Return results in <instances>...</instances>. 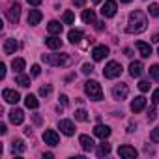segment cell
<instances>
[{
	"label": "cell",
	"mask_w": 159,
	"mask_h": 159,
	"mask_svg": "<svg viewBox=\"0 0 159 159\" xmlns=\"http://www.w3.org/2000/svg\"><path fill=\"white\" fill-rule=\"evenodd\" d=\"M146 25H148V19L146 15L140 11V10H135L129 13V21H127V34H140L146 30Z\"/></svg>",
	"instance_id": "1"
},
{
	"label": "cell",
	"mask_w": 159,
	"mask_h": 159,
	"mask_svg": "<svg viewBox=\"0 0 159 159\" xmlns=\"http://www.w3.org/2000/svg\"><path fill=\"white\" fill-rule=\"evenodd\" d=\"M84 92L94 101H101L103 99V90H101V84L98 81H86L84 83Z\"/></svg>",
	"instance_id": "2"
},
{
	"label": "cell",
	"mask_w": 159,
	"mask_h": 159,
	"mask_svg": "<svg viewBox=\"0 0 159 159\" xmlns=\"http://www.w3.org/2000/svg\"><path fill=\"white\" fill-rule=\"evenodd\" d=\"M41 60L45 64H51V66H69L71 64V58L67 54H41Z\"/></svg>",
	"instance_id": "3"
},
{
	"label": "cell",
	"mask_w": 159,
	"mask_h": 159,
	"mask_svg": "<svg viewBox=\"0 0 159 159\" xmlns=\"http://www.w3.org/2000/svg\"><path fill=\"white\" fill-rule=\"evenodd\" d=\"M122 64L120 62H109L107 66H105V69H103V77L105 79H116V77H120L122 75Z\"/></svg>",
	"instance_id": "4"
},
{
	"label": "cell",
	"mask_w": 159,
	"mask_h": 159,
	"mask_svg": "<svg viewBox=\"0 0 159 159\" xmlns=\"http://www.w3.org/2000/svg\"><path fill=\"white\" fill-rule=\"evenodd\" d=\"M6 15H8V19H10L11 25H17V23H19V17H21V6H19L17 2L11 4V6L6 10Z\"/></svg>",
	"instance_id": "5"
},
{
	"label": "cell",
	"mask_w": 159,
	"mask_h": 159,
	"mask_svg": "<svg viewBox=\"0 0 159 159\" xmlns=\"http://www.w3.org/2000/svg\"><path fill=\"white\" fill-rule=\"evenodd\" d=\"M127 94H129V88H127V84H124V83H120V84H116V86L112 88V98H114L116 101H124V99L127 98Z\"/></svg>",
	"instance_id": "6"
},
{
	"label": "cell",
	"mask_w": 159,
	"mask_h": 159,
	"mask_svg": "<svg viewBox=\"0 0 159 159\" xmlns=\"http://www.w3.org/2000/svg\"><path fill=\"white\" fill-rule=\"evenodd\" d=\"M43 140H45V144H49V146H58V144H60V137H58V133H56L54 129H47V131L43 133Z\"/></svg>",
	"instance_id": "7"
},
{
	"label": "cell",
	"mask_w": 159,
	"mask_h": 159,
	"mask_svg": "<svg viewBox=\"0 0 159 159\" xmlns=\"http://www.w3.org/2000/svg\"><path fill=\"white\" fill-rule=\"evenodd\" d=\"M116 10H118V8H116V2H114V0H107V2L103 4V8H101V15L107 17V19H109V17H114V15H116Z\"/></svg>",
	"instance_id": "8"
},
{
	"label": "cell",
	"mask_w": 159,
	"mask_h": 159,
	"mask_svg": "<svg viewBox=\"0 0 159 159\" xmlns=\"http://www.w3.org/2000/svg\"><path fill=\"white\" fill-rule=\"evenodd\" d=\"M118 155L124 157V159H135L137 157V150L133 146H129V144H124V146L118 148Z\"/></svg>",
	"instance_id": "9"
},
{
	"label": "cell",
	"mask_w": 159,
	"mask_h": 159,
	"mask_svg": "<svg viewBox=\"0 0 159 159\" xmlns=\"http://www.w3.org/2000/svg\"><path fill=\"white\" fill-rule=\"evenodd\" d=\"M105 56H109V47H105V45H98V47H94V51H92V58H94L96 62L103 60Z\"/></svg>",
	"instance_id": "10"
},
{
	"label": "cell",
	"mask_w": 159,
	"mask_h": 159,
	"mask_svg": "<svg viewBox=\"0 0 159 159\" xmlns=\"http://www.w3.org/2000/svg\"><path fill=\"white\" fill-rule=\"evenodd\" d=\"M58 127H60V131H62L64 135H67V137H71V135L75 133V125H73L71 120H60V122H58Z\"/></svg>",
	"instance_id": "11"
},
{
	"label": "cell",
	"mask_w": 159,
	"mask_h": 159,
	"mask_svg": "<svg viewBox=\"0 0 159 159\" xmlns=\"http://www.w3.org/2000/svg\"><path fill=\"white\" fill-rule=\"evenodd\" d=\"M2 98H4L6 103H17V101L21 99L19 92H15V90H11V88H6V90L2 92Z\"/></svg>",
	"instance_id": "12"
},
{
	"label": "cell",
	"mask_w": 159,
	"mask_h": 159,
	"mask_svg": "<svg viewBox=\"0 0 159 159\" xmlns=\"http://www.w3.org/2000/svg\"><path fill=\"white\" fill-rule=\"evenodd\" d=\"M8 116H10V122H11V124H15V125L23 124V120H25V112H23L21 109H13Z\"/></svg>",
	"instance_id": "13"
},
{
	"label": "cell",
	"mask_w": 159,
	"mask_h": 159,
	"mask_svg": "<svg viewBox=\"0 0 159 159\" xmlns=\"http://www.w3.org/2000/svg\"><path fill=\"white\" fill-rule=\"evenodd\" d=\"M79 142H81V146H83V150L84 152H92L94 150V140H92V137H88V135H81L79 137Z\"/></svg>",
	"instance_id": "14"
},
{
	"label": "cell",
	"mask_w": 159,
	"mask_h": 159,
	"mask_svg": "<svg viewBox=\"0 0 159 159\" xmlns=\"http://www.w3.org/2000/svg\"><path fill=\"white\" fill-rule=\"evenodd\" d=\"M144 107H146V98H144V96H139V98H135V99L131 101V111H133V112H140Z\"/></svg>",
	"instance_id": "15"
},
{
	"label": "cell",
	"mask_w": 159,
	"mask_h": 159,
	"mask_svg": "<svg viewBox=\"0 0 159 159\" xmlns=\"http://www.w3.org/2000/svg\"><path fill=\"white\" fill-rule=\"evenodd\" d=\"M45 45H47L49 49L56 51V49H62V39H60L58 36H51V38L45 39Z\"/></svg>",
	"instance_id": "16"
},
{
	"label": "cell",
	"mask_w": 159,
	"mask_h": 159,
	"mask_svg": "<svg viewBox=\"0 0 159 159\" xmlns=\"http://www.w3.org/2000/svg\"><path fill=\"white\" fill-rule=\"evenodd\" d=\"M17 49H19V43H17L15 39L8 38V39L4 41V52H6V54H13V52H15Z\"/></svg>",
	"instance_id": "17"
},
{
	"label": "cell",
	"mask_w": 159,
	"mask_h": 159,
	"mask_svg": "<svg viewBox=\"0 0 159 159\" xmlns=\"http://www.w3.org/2000/svg\"><path fill=\"white\" fill-rule=\"evenodd\" d=\"M94 135H96V137H99V139H107V137L111 135V127H109V125H101V124H99V125H96V127H94Z\"/></svg>",
	"instance_id": "18"
},
{
	"label": "cell",
	"mask_w": 159,
	"mask_h": 159,
	"mask_svg": "<svg viewBox=\"0 0 159 159\" xmlns=\"http://www.w3.org/2000/svg\"><path fill=\"white\" fill-rule=\"evenodd\" d=\"M137 49H139V52H140L142 58H150V54H152V47H150L148 43H144V41H137Z\"/></svg>",
	"instance_id": "19"
},
{
	"label": "cell",
	"mask_w": 159,
	"mask_h": 159,
	"mask_svg": "<svg viewBox=\"0 0 159 159\" xmlns=\"http://www.w3.org/2000/svg\"><path fill=\"white\" fill-rule=\"evenodd\" d=\"M41 17H43V15H41L39 10H30V11H28V25H32V26L38 25V23L41 21Z\"/></svg>",
	"instance_id": "20"
},
{
	"label": "cell",
	"mask_w": 159,
	"mask_h": 159,
	"mask_svg": "<svg viewBox=\"0 0 159 159\" xmlns=\"http://www.w3.org/2000/svg\"><path fill=\"white\" fill-rule=\"evenodd\" d=\"M83 30H69V34H67V39L75 45V43H81V39H83Z\"/></svg>",
	"instance_id": "21"
},
{
	"label": "cell",
	"mask_w": 159,
	"mask_h": 159,
	"mask_svg": "<svg viewBox=\"0 0 159 159\" xmlns=\"http://www.w3.org/2000/svg\"><path fill=\"white\" fill-rule=\"evenodd\" d=\"M47 30H49V34H52V36H60V34H62V25H60L58 21H51V23L47 25Z\"/></svg>",
	"instance_id": "22"
},
{
	"label": "cell",
	"mask_w": 159,
	"mask_h": 159,
	"mask_svg": "<svg viewBox=\"0 0 159 159\" xmlns=\"http://www.w3.org/2000/svg\"><path fill=\"white\" fill-rule=\"evenodd\" d=\"M142 64L140 62H131L129 64V75L131 77H140V73H142Z\"/></svg>",
	"instance_id": "23"
},
{
	"label": "cell",
	"mask_w": 159,
	"mask_h": 159,
	"mask_svg": "<svg viewBox=\"0 0 159 159\" xmlns=\"http://www.w3.org/2000/svg\"><path fill=\"white\" fill-rule=\"evenodd\" d=\"M96 153H98V157H105V155H109V153H111V144H109V142H105V139H103V142L98 146Z\"/></svg>",
	"instance_id": "24"
},
{
	"label": "cell",
	"mask_w": 159,
	"mask_h": 159,
	"mask_svg": "<svg viewBox=\"0 0 159 159\" xmlns=\"http://www.w3.org/2000/svg\"><path fill=\"white\" fill-rule=\"evenodd\" d=\"M15 83H17L19 86H23V88H28V86H30V77H28V75H25V73H17Z\"/></svg>",
	"instance_id": "25"
},
{
	"label": "cell",
	"mask_w": 159,
	"mask_h": 159,
	"mask_svg": "<svg viewBox=\"0 0 159 159\" xmlns=\"http://www.w3.org/2000/svg\"><path fill=\"white\" fill-rule=\"evenodd\" d=\"M25 66H26V62H25L23 58H15V60L11 62V69H13L15 73H23V71H25Z\"/></svg>",
	"instance_id": "26"
},
{
	"label": "cell",
	"mask_w": 159,
	"mask_h": 159,
	"mask_svg": "<svg viewBox=\"0 0 159 159\" xmlns=\"http://www.w3.org/2000/svg\"><path fill=\"white\" fill-rule=\"evenodd\" d=\"M25 150H26V146H25V142H23L21 139L13 140V144H11V152H13V153H17V155H19V153H23Z\"/></svg>",
	"instance_id": "27"
},
{
	"label": "cell",
	"mask_w": 159,
	"mask_h": 159,
	"mask_svg": "<svg viewBox=\"0 0 159 159\" xmlns=\"http://www.w3.org/2000/svg\"><path fill=\"white\" fill-rule=\"evenodd\" d=\"M81 17H83V21H84L86 25H90V23H96V13H94V10H84Z\"/></svg>",
	"instance_id": "28"
},
{
	"label": "cell",
	"mask_w": 159,
	"mask_h": 159,
	"mask_svg": "<svg viewBox=\"0 0 159 159\" xmlns=\"http://www.w3.org/2000/svg\"><path fill=\"white\" fill-rule=\"evenodd\" d=\"M25 105H26L28 109H38V107H39V101L36 99V96H32V94H28V96L25 98Z\"/></svg>",
	"instance_id": "29"
},
{
	"label": "cell",
	"mask_w": 159,
	"mask_h": 159,
	"mask_svg": "<svg viewBox=\"0 0 159 159\" xmlns=\"http://www.w3.org/2000/svg\"><path fill=\"white\" fill-rule=\"evenodd\" d=\"M75 120H79V122H88V112L84 109L75 111Z\"/></svg>",
	"instance_id": "30"
},
{
	"label": "cell",
	"mask_w": 159,
	"mask_h": 159,
	"mask_svg": "<svg viewBox=\"0 0 159 159\" xmlns=\"http://www.w3.org/2000/svg\"><path fill=\"white\" fill-rule=\"evenodd\" d=\"M64 23L66 25H73L75 23V15H73V11H64Z\"/></svg>",
	"instance_id": "31"
},
{
	"label": "cell",
	"mask_w": 159,
	"mask_h": 159,
	"mask_svg": "<svg viewBox=\"0 0 159 159\" xmlns=\"http://www.w3.org/2000/svg\"><path fill=\"white\" fill-rule=\"evenodd\" d=\"M150 77L155 79V81H159V64H155V66L150 67Z\"/></svg>",
	"instance_id": "32"
},
{
	"label": "cell",
	"mask_w": 159,
	"mask_h": 159,
	"mask_svg": "<svg viewBox=\"0 0 159 159\" xmlns=\"http://www.w3.org/2000/svg\"><path fill=\"white\" fill-rule=\"evenodd\" d=\"M148 13H150L152 17H159V4H150Z\"/></svg>",
	"instance_id": "33"
},
{
	"label": "cell",
	"mask_w": 159,
	"mask_h": 159,
	"mask_svg": "<svg viewBox=\"0 0 159 159\" xmlns=\"http://www.w3.org/2000/svg\"><path fill=\"white\" fill-rule=\"evenodd\" d=\"M150 140H152V142H159V127H155V129L150 133Z\"/></svg>",
	"instance_id": "34"
},
{
	"label": "cell",
	"mask_w": 159,
	"mask_h": 159,
	"mask_svg": "<svg viewBox=\"0 0 159 159\" xmlns=\"http://www.w3.org/2000/svg\"><path fill=\"white\" fill-rule=\"evenodd\" d=\"M51 90H52V88H51L49 84H45V86H41V88H39V96H43V98H45V96H49V94H51Z\"/></svg>",
	"instance_id": "35"
},
{
	"label": "cell",
	"mask_w": 159,
	"mask_h": 159,
	"mask_svg": "<svg viewBox=\"0 0 159 159\" xmlns=\"http://www.w3.org/2000/svg\"><path fill=\"white\" fill-rule=\"evenodd\" d=\"M139 88H140V92H148L150 90V83L148 81H140L139 83Z\"/></svg>",
	"instance_id": "36"
},
{
	"label": "cell",
	"mask_w": 159,
	"mask_h": 159,
	"mask_svg": "<svg viewBox=\"0 0 159 159\" xmlns=\"http://www.w3.org/2000/svg\"><path fill=\"white\" fill-rule=\"evenodd\" d=\"M92 71H94V66H92V64H84V66H83V73H84V75H90Z\"/></svg>",
	"instance_id": "37"
},
{
	"label": "cell",
	"mask_w": 159,
	"mask_h": 159,
	"mask_svg": "<svg viewBox=\"0 0 159 159\" xmlns=\"http://www.w3.org/2000/svg\"><path fill=\"white\" fill-rule=\"evenodd\" d=\"M30 71H32V75H34V77H38V75H39V73H41V67H39V66H38V64H34V66H32V69H30Z\"/></svg>",
	"instance_id": "38"
},
{
	"label": "cell",
	"mask_w": 159,
	"mask_h": 159,
	"mask_svg": "<svg viewBox=\"0 0 159 159\" xmlns=\"http://www.w3.org/2000/svg\"><path fill=\"white\" fill-rule=\"evenodd\" d=\"M152 103H153V105H157V103H159V88L153 92V96H152Z\"/></svg>",
	"instance_id": "39"
},
{
	"label": "cell",
	"mask_w": 159,
	"mask_h": 159,
	"mask_svg": "<svg viewBox=\"0 0 159 159\" xmlns=\"http://www.w3.org/2000/svg\"><path fill=\"white\" fill-rule=\"evenodd\" d=\"M148 120H150V122H153V120H155V111H153V109H150V111H148Z\"/></svg>",
	"instance_id": "40"
},
{
	"label": "cell",
	"mask_w": 159,
	"mask_h": 159,
	"mask_svg": "<svg viewBox=\"0 0 159 159\" xmlns=\"http://www.w3.org/2000/svg\"><path fill=\"white\" fill-rule=\"evenodd\" d=\"M73 4H75V6H79V8H83V6L86 4V0H73Z\"/></svg>",
	"instance_id": "41"
},
{
	"label": "cell",
	"mask_w": 159,
	"mask_h": 159,
	"mask_svg": "<svg viewBox=\"0 0 159 159\" xmlns=\"http://www.w3.org/2000/svg\"><path fill=\"white\" fill-rule=\"evenodd\" d=\"M60 103H62L64 107H67V103H69V101H67V96H60Z\"/></svg>",
	"instance_id": "42"
},
{
	"label": "cell",
	"mask_w": 159,
	"mask_h": 159,
	"mask_svg": "<svg viewBox=\"0 0 159 159\" xmlns=\"http://www.w3.org/2000/svg\"><path fill=\"white\" fill-rule=\"evenodd\" d=\"M41 2H43V0H28V4H30V6H39Z\"/></svg>",
	"instance_id": "43"
},
{
	"label": "cell",
	"mask_w": 159,
	"mask_h": 159,
	"mask_svg": "<svg viewBox=\"0 0 159 159\" xmlns=\"http://www.w3.org/2000/svg\"><path fill=\"white\" fill-rule=\"evenodd\" d=\"M4 75H6V66H4V64H0V77L4 79Z\"/></svg>",
	"instance_id": "44"
},
{
	"label": "cell",
	"mask_w": 159,
	"mask_h": 159,
	"mask_svg": "<svg viewBox=\"0 0 159 159\" xmlns=\"http://www.w3.org/2000/svg\"><path fill=\"white\" fill-rule=\"evenodd\" d=\"M94 25H96V28H98V30H103V28H105V26H103V21H96Z\"/></svg>",
	"instance_id": "45"
},
{
	"label": "cell",
	"mask_w": 159,
	"mask_h": 159,
	"mask_svg": "<svg viewBox=\"0 0 159 159\" xmlns=\"http://www.w3.org/2000/svg\"><path fill=\"white\" fill-rule=\"evenodd\" d=\"M6 131H8V129H6V124H0V133H2V135H4Z\"/></svg>",
	"instance_id": "46"
},
{
	"label": "cell",
	"mask_w": 159,
	"mask_h": 159,
	"mask_svg": "<svg viewBox=\"0 0 159 159\" xmlns=\"http://www.w3.org/2000/svg\"><path fill=\"white\" fill-rule=\"evenodd\" d=\"M152 41H153V43H157V41H159V34H153V38H152Z\"/></svg>",
	"instance_id": "47"
},
{
	"label": "cell",
	"mask_w": 159,
	"mask_h": 159,
	"mask_svg": "<svg viewBox=\"0 0 159 159\" xmlns=\"http://www.w3.org/2000/svg\"><path fill=\"white\" fill-rule=\"evenodd\" d=\"M124 52H125V56H133V52H131V49H125Z\"/></svg>",
	"instance_id": "48"
},
{
	"label": "cell",
	"mask_w": 159,
	"mask_h": 159,
	"mask_svg": "<svg viewBox=\"0 0 159 159\" xmlns=\"http://www.w3.org/2000/svg\"><path fill=\"white\" fill-rule=\"evenodd\" d=\"M34 122H36V124H41V118H39V116L36 114V116H34Z\"/></svg>",
	"instance_id": "49"
},
{
	"label": "cell",
	"mask_w": 159,
	"mask_h": 159,
	"mask_svg": "<svg viewBox=\"0 0 159 159\" xmlns=\"http://www.w3.org/2000/svg\"><path fill=\"white\" fill-rule=\"evenodd\" d=\"M120 2H124V4H129V2H131V0H120Z\"/></svg>",
	"instance_id": "50"
},
{
	"label": "cell",
	"mask_w": 159,
	"mask_h": 159,
	"mask_svg": "<svg viewBox=\"0 0 159 159\" xmlns=\"http://www.w3.org/2000/svg\"><path fill=\"white\" fill-rule=\"evenodd\" d=\"M94 2H96V4H98V2H101V0H94Z\"/></svg>",
	"instance_id": "51"
},
{
	"label": "cell",
	"mask_w": 159,
	"mask_h": 159,
	"mask_svg": "<svg viewBox=\"0 0 159 159\" xmlns=\"http://www.w3.org/2000/svg\"><path fill=\"white\" fill-rule=\"evenodd\" d=\"M157 52H159V51H157Z\"/></svg>",
	"instance_id": "52"
}]
</instances>
